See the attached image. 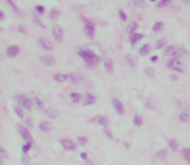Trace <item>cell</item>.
<instances>
[{"instance_id":"f35d334b","label":"cell","mask_w":190,"mask_h":165,"mask_svg":"<svg viewBox=\"0 0 190 165\" xmlns=\"http://www.w3.org/2000/svg\"><path fill=\"white\" fill-rule=\"evenodd\" d=\"M118 14H119V18H120L123 22H126V21H127V14L124 13L123 10H119V12H118Z\"/></svg>"},{"instance_id":"83f0119b","label":"cell","mask_w":190,"mask_h":165,"mask_svg":"<svg viewBox=\"0 0 190 165\" xmlns=\"http://www.w3.org/2000/svg\"><path fill=\"white\" fill-rule=\"evenodd\" d=\"M156 157L160 159V160H164V159L167 157V151L166 150H159L158 152H156Z\"/></svg>"},{"instance_id":"d4e9b609","label":"cell","mask_w":190,"mask_h":165,"mask_svg":"<svg viewBox=\"0 0 190 165\" xmlns=\"http://www.w3.org/2000/svg\"><path fill=\"white\" fill-rule=\"evenodd\" d=\"M39 129L43 132H49L51 130V124L47 121H43L41 124H39Z\"/></svg>"},{"instance_id":"d6a6232c","label":"cell","mask_w":190,"mask_h":165,"mask_svg":"<svg viewBox=\"0 0 190 165\" xmlns=\"http://www.w3.org/2000/svg\"><path fill=\"white\" fill-rule=\"evenodd\" d=\"M172 0H160V2L158 3V7L159 8H163V7H167V5L171 4Z\"/></svg>"},{"instance_id":"db71d44e","label":"cell","mask_w":190,"mask_h":165,"mask_svg":"<svg viewBox=\"0 0 190 165\" xmlns=\"http://www.w3.org/2000/svg\"><path fill=\"white\" fill-rule=\"evenodd\" d=\"M0 132H2V128H0Z\"/></svg>"},{"instance_id":"4fadbf2b","label":"cell","mask_w":190,"mask_h":165,"mask_svg":"<svg viewBox=\"0 0 190 165\" xmlns=\"http://www.w3.org/2000/svg\"><path fill=\"white\" fill-rule=\"evenodd\" d=\"M69 79L71 82H74V84H78V82H80L81 80H83V76L79 75L78 72H71L69 75Z\"/></svg>"},{"instance_id":"277c9868","label":"cell","mask_w":190,"mask_h":165,"mask_svg":"<svg viewBox=\"0 0 190 165\" xmlns=\"http://www.w3.org/2000/svg\"><path fill=\"white\" fill-rule=\"evenodd\" d=\"M167 66H168V68L176 71V72H184V71H185V66H184L182 62L178 61V58H172L171 61L167 63Z\"/></svg>"},{"instance_id":"7bdbcfd3","label":"cell","mask_w":190,"mask_h":165,"mask_svg":"<svg viewBox=\"0 0 190 165\" xmlns=\"http://www.w3.org/2000/svg\"><path fill=\"white\" fill-rule=\"evenodd\" d=\"M146 75H149V76H151V78H153V76H154V70H151V68L146 70Z\"/></svg>"},{"instance_id":"5b68a950","label":"cell","mask_w":190,"mask_h":165,"mask_svg":"<svg viewBox=\"0 0 190 165\" xmlns=\"http://www.w3.org/2000/svg\"><path fill=\"white\" fill-rule=\"evenodd\" d=\"M84 32L88 37H93L95 36V25L93 22L89 19H84Z\"/></svg>"},{"instance_id":"ab89813d","label":"cell","mask_w":190,"mask_h":165,"mask_svg":"<svg viewBox=\"0 0 190 165\" xmlns=\"http://www.w3.org/2000/svg\"><path fill=\"white\" fill-rule=\"evenodd\" d=\"M35 10H36V12L39 13V14H43V13H44V7H43V5H36V7H35Z\"/></svg>"},{"instance_id":"681fc988","label":"cell","mask_w":190,"mask_h":165,"mask_svg":"<svg viewBox=\"0 0 190 165\" xmlns=\"http://www.w3.org/2000/svg\"><path fill=\"white\" fill-rule=\"evenodd\" d=\"M156 59H158V57H156V56H153V57H151V62H155Z\"/></svg>"},{"instance_id":"8992f818","label":"cell","mask_w":190,"mask_h":165,"mask_svg":"<svg viewBox=\"0 0 190 165\" xmlns=\"http://www.w3.org/2000/svg\"><path fill=\"white\" fill-rule=\"evenodd\" d=\"M61 145H62V147L65 148V150H67V151H74L75 148H77V145H75V142L71 141V139H69V138L61 139Z\"/></svg>"},{"instance_id":"1f68e13d","label":"cell","mask_w":190,"mask_h":165,"mask_svg":"<svg viewBox=\"0 0 190 165\" xmlns=\"http://www.w3.org/2000/svg\"><path fill=\"white\" fill-rule=\"evenodd\" d=\"M14 112H16V115H17L18 118H21V119L23 118V112H22V108H21L20 106H14Z\"/></svg>"},{"instance_id":"e575fe53","label":"cell","mask_w":190,"mask_h":165,"mask_svg":"<svg viewBox=\"0 0 190 165\" xmlns=\"http://www.w3.org/2000/svg\"><path fill=\"white\" fill-rule=\"evenodd\" d=\"M166 45V40L164 39H160V40H158L156 41V44H155V47H156V49H162L163 47Z\"/></svg>"},{"instance_id":"d6986e66","label":"cell","mask_w":190,"mask_h":165,"mask_svg":"<svg viewBox=\"0 0 190 165\" xmlns=\"http://www.w3.org/2000/svg\"><path fill=\"white\" fill-rule=\"evenodd\" d=\"M181 155H182V157L186 160V163L190 165V147H185V148H182Z\"/></svg>"},{"instance_id":"484cf974","label":"cell","mask_w":190,"mask_h":165,"mask_svg":"<svg viewBox=\"0 0 190 165\" xmlns=\"http://www.w3.org/2000/svg\"><path fill=\"white\" fill-rule=\"evenodd\" d=\"M70 100H71L74 103H79L81 97H80L79 93H71V94H70Z\"/></svg>"},{"instance_id":"b9f144b4","label":"cell","mask_w":190,"mask_h":165,"mask_svg":"<svg viewBox=\"0 0 190 165\" xmlns=\"http://www.w3.org/2000/svg\"><path fill=\"white\" fill-rule=\"evenodd\" d=\"M17 30H18V32H21V34H23V35L26 34V29H25L23 26H18V29H17Z\"/></svg>"},{"instance_id":"d590c367","label":"cell","mask_w":190,"mask_h":165,"mask_svg":"<svg viewBox=\"0 0 190 165\" xmlns=\"http://www.w3.org/2000/svg\"><path fill=\"white\" fill-rule=\"evenodd\" d=\"M31 147H32V145H31V142H27V143L22 147V152L23 153H26V152H29L30 150H31Z\"/></svg>"},{"instance_id":"4dcf8cb0","label":"cell","mask_w":190,"mask_h":165,"mask_svg":"<svg viewBox=\"0 0 190 165\" xmlns=\"http://www.w3.org/2000/svg\"><path fill=\"white\" fill-rule=\"evenodd\" d=\"M137 29H138L137 22H133V23L128 27V32H129V34H132V32H136V31H137Z\"/></svg>"},{"instance_id":"7a4b0ae2","label":"cell","mask_w":190,"mask_h":165,"mask_svg":"<svg viewBox=\"0 0 190 165\" xmlns=\"http://www.w3.org/2000/svg\"><path fill=\"white\" fill-rule=\"evenodd\" d=\"M166 54L172 58H180L182 56H186L188 51L182 47H177V45H170L166 49Z\"/></svg>"},{"instance_id":"6da1fadb","label":"cell","mask_w":190,"mask_h":165,"mask_svg":"<svg viewBox=\"0 0 190 165\" xmlns=\"http://www.w3.org/2000/svg\"><path fill=\"white\" fill-rule=\"evenodd\" d=\"M78 53H79V56L87 62V65L91 66V67H93V66L99 65V62H100L99 56H96V54L92 52V51H89V49H79Z\"/></svg>"},{"instance_id":"5bb4252c","label":"cell","mask_w":190,"mask_h":165,"mask_svg":"<svg viewBox=\"0 0 190 165\" xmlns=\"http://www.w3.org/2000/svg\"><path fill=\"white\" fill-rule=\"evenodd\" d=\"M95 102H96V97L93 94H91V93H87L85 97H84V104L91 106V104H93Z\"/></svg>"},{"instance_id":"ffe728a7","label":"cell","mask_w":190,"mask_h":165,"mask_svg":"<svg viewBox=\"0 0 190 165\" xmlns=\"http://www.w3.org/2000/svg\"><path fill=\"white\" fill-rule=\"evenodd\" d=\"M149 52H150V44H144V45L140 48V51H138L140 56H148Z\"/></svg>"},{"instance_id":"3957f363","label":"cell","mask_w":190,"mask_h":165,"mask_svg":"<svg viewBox=\"0 0 190 165\" xmlns=\"http://www.w3.org/2000/svg\"><path fill=\"white\" fill-rule=\"evenodd\" d=\"M14 101L18 103V106L23 107V108H26V110H31V107H32L31 100H30L29 97L23 96V94H18V96H16V97H14Z\"/></svg>"},{"instance_id":"cb8c5ba5","label":"cell","mask_w":190,"mask_h":165,"mask_svg":"<svg viewBox=\"0 0 190 165\" xmlns=\"http://www.w3.org/2000/svg\"><path fill=\"white\" fill-rule=\"evenodd\" d=\"M127 62H128V65L131 66V67H134L136 65H137V59H136V57H133V56H127Z\"/></svg>"},{"instance_id":"8fae6325","label":"cell","mask_w":190,"mask_h":165,"mask_svg":"<svg viewBox=\"0 0 190 165\" xmlns=\"http://www.w3.org/2000/svg\"><path fill=\"white\" fill-rule=\"evenodd\" d=\"M17 129H18V132L21 133V135H22V138L23 139H26L27 142H31V135H30V133H29V130H27L25 126H22V125H17Z\"/></svg>"},{"instance_id":"816d5d0a","label":"cell","mask_w":190,"mask_h":165,"mask_svg":"<svg viewBox=\"0 0 190 165\" xmlns=\"http://www.w3.org/2000/svg\"><path fill=\"white\" fill-rule=\"evenodd\" d=\"M88 165H95L93 163H91V161H88Z\"/></svg>"},{"instance_id":"e0dca14e","label":"cell","mask_w":190,"mask_h":165,"mask_svg":"<svg viewBox=\"0 0 190 165\" xmlns=\"http://www.w3.org/2000/svg\"><path fill=\"white\" fill-rule=\"evenodd\" d=\"M92 121H96L97 124H100L102 126H107V119L105 116H96L95 119H92Z\"/></svg>"},{"instance_id":"60d3db41","label":"cell","mask_w":190,"mask_h":165,"mask_svg":"<svg viewBox=\"0 0 190 165\" xmlns=\"http://www.w3.org/2000/svg\"><path fill=\"white\" fill-rule=\"evenodd\" d=\"M34 102H35V104H36V106L39 107V108H41V107H43V101H41V100H39V98H35Z\"/></svg>"},{"instance_id":"603a6c76","label":"cell","mask_w":190,"mask_h":165,"mask_svg":"<svg viewBox=\"0 0 190 165\" xmlns=\"http://www.w3.org/2000/svg\"><path fill=\"white\" fill-rule=\"evenodd\" d=\"M142 123H144L142 118H141L138 114H136L134 116H133V124H134L136 126H141V125H142Z\"/></svg>"},{"instance_id":"f546056e","label":"cell","mask_w":190,"mask_h":165,"mask_svg":"<svg viewBox=\"0 0 190 165\" xmlns=\"http://www.w3.org/2000/svg\"><path fill=\"white\" fill-rule=\"evenodd\" d=\"M132 3H133V5H136V7H138V8L145 7V4H146L145 0H132Z\"/></svg>"},{"instance_id":"ee69618b","label":"cell","mask_w":190,"mask_h":165,"mask_svg":"<svg viewBox=\"0 0 190 165\" xmlns=\"http://www.w3.org/2000/svg\"><path fill=\"white\" fill-rule=\"evenodd\" d=\"M34 21H35V23H36V25H39L40 27H44V25H43L41 22H40V19H38V18H34Z\"/></svg>"},{"instance_id":"30bf717a","label":"cell","mask_w":190,"mask_h":165,"mask_svg":"<svg viewBox=\"0 0 190 165\" xmlns=\"http://www.w3.org/2000/svg\"><path fill=\"white\" fill-rule=\"evenodd\" d=\"M18 53H20V48H18L17 45H10V47H8V49H7V56L10 57V58L17 57Z\"/></svg>"},{"instance_id":"52a82bcc","label":"cell","mask_w":190,"mask_h":165,"mask_svg":"<svg viewBox=\"0 0 190 165\" xmlns=\"http://www.w3.org/2000/svg\"><path fill=\"white\" fill-rule=\"evenodd\" d=\"M52 34H53V37L56 40H61L62 36H63V29H62L61 26H53Z\"/></svg>"},{"instance_id":"f907efd6","label":"cell","mask_w":190,"mask_h":165,"mask_svg":"<svg viewBox=\"0 0 190 165\" xmlns=\"http://www.w3.org/2000/svg\"><path fill=\"white\" fill-rule=\"evenodd\" d=\"M26 121H27V124H29V126H31V125H32V124H31V119H27Z\"/></svg>"},{"instance_id":"4316f807","label":"cell","mask_w":190,"mask_h":165,"mask_svg":"<svg viewBox=\"0 0 190 165\" xmlns=\"http://www.w3.org/2000/svg\"><path fill=\"white\" fill-rule=\"evenodd\" d=\"M105 70L107 71V72H113V70H114V66H113V62L111 61H105Z\"/></svg>"},{"instance_id":"74e56055","label":"cell","mask_w":190,"mask_h":165,"mask_svg":"<svg viewBox=\"0 0 190 165\" xmlns=\"http://www.w3.org/2000/svg\"><path fill=\"white\" fill-rule=\"evenodd\" d=\"M5 2H7V3H8L9 5H10V7H12V8H13V10H14V12H16V13H20V10H18V8H17V7H16V4H14V3L12 2V0H5Z\"/></svg>"},{"instance_id":"9c48e42d","label":"cell","mask_w":190,"mask_h":165,"mask_svg":"<svg viewBox=\"0 0 190 165\" xmlns=\"http://www.w3.org/2000/svg\"><path fill=\"white\" fill-rule=\"evenodd\" d=\"M144 37L142 34H140V32H132V34H129V43H131V45H134V44H137L141 39Z\"/></svg>"},{"instance_id":"bcb514c9","label":"cell","mask_w":190,"mask_h":165,"mask_svg":"<svg viewBox=\"0 0 190 165\" xmlns=\"http://www.w3.org/2000/svg\"><path fill=\"white\" fill-rule=\"evenodd\" d=\"M105 133H106V135L109 137V138H110V139H113V135H111V133H110V132H109L107 129H105Z\"/></svg>"},{"instance_id":"f6af8a7d","label":"cell","mask_w":190,"mask_h":165,"mask_svg":"<svg viewBox=\"0 0 190 165\" xmlns=\"http://www.w3.org/2000/svg\"><path fill=\"white\" fill-rule=\"evenodd\" d=\"M0 157H5V151H4V148L0 147Z\"/></svg>"},{"instance_id":"44dd1931","label":"cell","mask_w":190,"mask_h":165,"mask_svg":"<svg viewBox=\"0 0 190 165\" xmlns=\"http://www.w3.org/2000/svg\"><path fill=\"white\" fill-rule=\"evenodd\" d=\"M47 115H48L49 118H52V119H57V118L59 116V112L57 111L56 108L51 107V108H48V110H47Z\"/></svg>"},{"instance_id":"9a60e30c","label":"cell","mask_w":190,"mask_h":165,"mask_svg":"<svg viewBox=\"0 0 190 165\" xmlns=\"http://www.w3.org/2000/svg\"><path fill=\"white\" fill-rule=\"evenodd\" d=\"M41 61L44 62L47 66H52V65H54V62H56V59H54V57L51 56V54H47V56L41 57Z\"/></svg>"},{"instance_id":"7c38bea8","label":"cell","mask_w":190,"mask_h":165,"mask_svg":"<svg viewBox=\"0 0 190 165\" xmlns=\"http://www.w3.org/2000/svg\"><path fill=\"white\" fill-rule=\"evenodd\" d=\"M38 41H39V45H40L41 48H44L45 51H52V49H53V44H52L49 40L44 39V37H41V39H39Z\"/></svg>"},{"instance_id":"8d00e7d4","label":"cell","mask_w":190,"mask_h":165,"mask_svg":"<svg viewBox=\"0 0 190 165\" xmlns=\"http://www.w3.org/2000/svg\"><path fill=\"white\" fill-rule=\"evenodd\" d=\"M87 142H88V139H87V137H79V138H78V143H79L80 146L87 145Z\"/></svg>"},{"instance_id":"f1b7e54d","label":"cell","mask_w":190,"mask_h":165,"mask_svg":"<svg viewBox=\"0 0 190 165\" xmlns=\"http://www.w3.org/2000/svg\"><path fill=\"white\" fill-rule=\"evenodd\" d=\"M168 146H170V148L172 151H176L177 150V142L176 139H170L168 141Z\"/></svg>"},{"instance_id":"7dc6e473","label":"cell","mask_w":190,"mask_h":165,"mask_svg":"<svg viewBox=\"0 0 190 165\" xmlns=\"http://www.w3.org/2000/svg\"><path fill=\"white\" fill-rule=\"evenodd\" d=\"M4 17H5V16H4V13H3V10H0V21H3Z\"/></svg>"},{"instance_id":"f5cc1de1","label":"cell","mask_w":190,"mask_h":165,"mask_svg":"<svg viewBox=\"0 0 190 165\" xmlns=\"http://www.w3.org/2000/svg\"><path fill=\"white\" fill-rule=\"evenodd\" d=\"M150 2H151V3H155V2H156V0H150Z\"/></svg>"},{"instance_id":"2e32d148","label":"cell","mask_w":190,"mask_h":165,"mask_svg":"<svg viewBox=\"0 0 190 165\" xmlns=\"http://www.w3.org/2000/svg\"><path fill=\"white\" fill-rule=\"evenodd\" d=\"M178 119H180L182 123H189L190 121V112L189 111L180 112V114H178Z\"/></svg>"},{"instance_id":"7402d4cb","label":"cell","mask_w":190,"mask_h":165,"mask_svg":"<svg viewBox=\"0 0 190 165\" xmlns=\"http://www.w3.org/2000/svg\"><path fill=\"white\" fill-rule=\"evenodd\" d=\"M163 29H164V23H163V22H160V21L155 22V23L153 25V31H155V32H159V31H162Z\"/></svg>"},{"instance_id":"836d02e7","label":"cell","mask_w":190,"mask_h":165,"mask_svg":"<svg viewBox=\"0 0 190 165\" xmlns=\"http://www.w3.org/2000/svg\"><path fill=\"white\" fill-rule=\"evenodd\" d=\"M58 16H59V10L56 9V8L52 9V12H51V18H52V19H56Z\"/></svg>"},{"instance_id":"c3c4849f","label":"cell","mask_w":190,"mask_h":165,"mask_svg":"<svg viewBox=\"0 0 190 165\" xmlns=\"http://www.w3.org/2000/svg\"><path fill=\"white\" fill-rule=\"evenodd\" d=\"M80 156H81V159H87V153H85V152H81Z\"/></svg>"},{"instance_id":"ba28073f","label":"cell","mask_w":190,"mask_h":165,"mask_svg":"<svg viewBox=\"0 0 190 165\" xmlns=\"http://www.w3.org/2000/svg\"><path fill=\"white\" fill-rule=\"evenodd\" d=\"M111 102H113V106H114V108H115V111H117L119 115H123V112H124L123 103H122L120 101H119L118 98H113Z\"/></svg>"},{"instance_id":"ac0fdd59","label":"cell","mask_w":190,"mask_h":165,"mask_svg":"<svg viewBox=\"0 0 190 165\" xmlns=\"http://www.w3.org/2000/svg\"><path fill=\"white\" fill-rule=\"evenodd\" d=\"M53 79L54 81H57V82H65L67 79H69V75H65V74H56L53 76Z\"/></svg>"}]
</instances>
